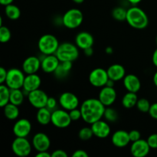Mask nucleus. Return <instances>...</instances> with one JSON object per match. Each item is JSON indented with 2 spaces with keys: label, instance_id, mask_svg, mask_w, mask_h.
<instances>
[{
  "label": "nucleus",
  "instance_id": "1",
  "mask_svg": "<svg viewBox=\"0 0 157 157\" xmlns=\"http://www.w3.org/2000/svg\"><path fill=\"white\" fill-rule=\"evenodd\" d=\"M106 107L98 98H88L81 104L82 120L87 124H94L104 117Z\"/></svg>",
  "mask_w": 157,
  "mask_h": 157
},
{
  "label": "nucleus",
  "instance_id": "2",
  "mask_svg": "<svg viewBox=\"0 0 157 157\" xmlns=\"http://www.w3.org/2000/svg\"><path fill=\"white\" fill-rule=\"evenodd\" d=\"M126 21L132 28L138 30L145 29L149 25L147 13L142 9L135 6L127 9Z\"/></svg>",
  "mask_w": 157,
  "mask_h": 157
},
{
  "label": "nucleus",
  "instance_id": "3",
  "mask_svg": "<svg viewBox=\"0 0 157 157\" xmlns=\"http://www.w3.org/2000/svg\"><path fill=\"white\" fill-rule=\"evenodd\" d=\"M55 55L58 57L61 62L62 61H74L79 58V48L76 44L71 42H63L60 44Z\"/></svg>",
  "mask_w": 157,
  "mask_h": 157
},
{
  "label": "nucleus",
  "instance_id": "4",
  "mask_svg": "<svg viewBox=\"0 0 157 157\" xmlns=\"http://www.w3.org/2000/svg\"><path fill=\"white\" fill-rule=\"evenodd\" d=\"M60 44L58 38L52 34H45L41 36L38 41L39 52L44 55H54L56 53Z\"/></svg>",
  "mask_w": 157,
  "mask_h": 157
},
{
  "label": "nucleus",
  "instance_id": "5",
  "mask_svg": "<svg viewBox=\"0 0 157 157\" xmlns=\"http://www.w3.org/2000/svg\"><path fill=\"white\" fill-rule=\"evenodd\" d=\"M84 20L82 12L78 9H68L63 15L61 22L64 27L69 29H75L81 25Z\"/></svg>",
  "mask_w": 157,
  "mask_h": 157
},
{
  "label": "nucleus",
  "instance_id": "6",
  "mask_svg": "<svg viewBox=\"0 0 157 157\" xmlns=\"http://www.w3.org/2000/svg\"><path fill=\"white\" fill-rule=\"evenodd\" d=\"M69 111L64 109H55L52 112V124L58 129L67 128L71 124Z\"/></svg>",
  "mask_w": 157,
  "mask_h": 157
},
{
  "label": "nucleus",
  "instance_id": "7",
  "mask_svg": "<svg viewBox=\"0 0 157 157\" xmlns=\"http://www.w3.org/2000/svg\"><path fill=\"white\" fill-rule=\"evenodd\" d=\"M25 72L18 68H11L8 71L6 84L10 89L22 88L25 81Z\"/></svg>",
  "mask_w": 157,
  "mask_h": 157
},
{
  "label": "nucleus",
  "instance_id": "8",
  "mask_svg": "<svg viewBox=\"0 0 157 157\" xmlns=\"http://www.w3.org/2000/svg\"><path fill=\"white\" fill-rule=\"evenodd\" d=\"M12 150L18 157H26L32 150V144L26 137H15L12 141Z\"/></svg>",
  "mask_w": 157,
  "mask_h": 157
},
{
  "label": "nucleus",
  "instance_id": "9",
  "mask_svg": "<svg viewBox=\"0 0 157 157\" xmlns=\"http://www.w3.org/2000/svg\"><path fill=\"white\" fill-rule=\"evenodd\" d=\"M109 80L107 71L102 67H97L92 70L89 74L88 81L89 83L94 87H104L107 84V81Z\"/></svg>",
  "mask_w": 157,
  "mask_h": 157
},
{
  "label": "nucleus",
  "instance_id": "10",
  "mask_svg": "<svg viewBox=\"0 0 157 157\" xmlns=\"http://www.w3.org/2000/svg\"><path fill=\"white\" fill-rule=\"evenodd\" d=\"M27 98L29 104L32 107L36 109H40L46 107L49 97L43 90L37 89L33 91L29 92L27 95Z\"/></svg>",
  "mask_w": 157,
  "mask_h": 157
},
{
  "label": "nucleus",
  "instance_id": "11",
  "mask_svg": "<svg viewBox=\"0 0 157 157\" xmlns=\"http://www.w3.org/2000/svg\"><path fill=\"white\" fill-rule=\"evenodd\" d=\"M60 106L64 110L70 111L74 109L78 108L80 105L79 98L72 92L66 91L61 94L58 99Z\"/></svg>",
  "mask_w": 157,
  "mask_h": 157
},
{
  "label": "nucleus",
  "instance_id": "12",
  "mask_svg": "<svg viewBox=\"0 0 157 157\" xmlns=\"http://www.w3.org/2000/svg\"><path fill=\"white\" fill-rule=\"evenodd\" d=\"M32 144L36 151H48L51 147V140L46 133L38 132L32 137Z\"/></svg>",
  "mask_w": 157,
  "mask_h": 157
},
{
  "label": "nucleus",
  "instance_id": "13",
  "mask_svg": "<svg viewBox=\"0 0 157 157\" xmlns=\"http://www.w3.org/2000/svg\"><path fill=\"white\" fill-rule=\"evenodd\" d=\"M117 97V94L114 87H108V86L101 87L98 94V99L105 107H110L113 105L116 101Z\"/></svg>",
  "mask_w": 157,
  "mask_h": 157
},
{
  "label": "nucleus",
  "instance_id": "14",
  "mask_svg": "<svg viewBox=\"0 0 157 157\" xmlns=\"http://www.w3.org/2000/svg\"><path fill=\"white\" fill-rule=\"evenodd\" d=\"M32 125L30 121L25 118L18 120L12 128L14 135L17 137H27L32 131Z\"/></svg>",
  "mask_w": 157,
  "mask_h": 157
},
{
  "label": "nucleus",
  "instance_id": "15",
  "mask_svg": "<svg viewBox=\"0 0 157 157\" xmlns=\"http://www.w3.org/2000/svg\"><path fill=\"white\" fill-rule=\"evenodd\" d=\"M91 129L93 130L94 135L100 139H105L110 136L111 133V128L108 122L103 121L102 119L96 121L91 124Z\"/></svg>",
  "mask_w": 157,
  "mask_h": 157
},
{
  "label": "nucleus",
  "instance_id": "16",
  "mask_svg": "<svg viewBox=\"0 0 157 157\" xmlns=\"http://www.w3.org/2000/svg\"><path fill=\"white\" fill-rule=\"evenodd\" d=\"M150 147L147 140L140 139L132 143L130 146V153L134 157H145L150 153Z\"/></svg>",
  "mask_w": 157,
  "mask_h": 157
},
{
  "label": "nucleus",
  "instance_id": "17",
  "mask_svg": "<svg viewBox=\"0 0 157 157\" xmlns=\"http://www.w3.org/2000/svg\"><path fill=\"white\" fill-rule=\"evenodd\" d=\"M61 61L58 58V57L54 55H44V58L41 60V68L44 73L46 74H53L59 66Z\"/></svg>",
  "mask_w": 157,
  "mask_h": 157
},
{
  "label": "nucleus",
  "instance_id": "18",
  "mask_svg": "<svg viewBox=\"0 0 157 157\" xmlns=\"http://www.w3.org/2000/svg\"><path fill=\"white\" fill-rule=\"evenodd\" d=\"M111 142L114 147L117 148H124L127 147L130 141L129 132L123 130L115 131L111 136Z\"/></svg>",
  "mask_w": 157,
  "mask_h": 157
},
{
  "label": "nucleus",
  "instance_id": "19",
  "mask_svg": "<svg viewBox=\"0 0 157 157\" xmlns=\"http://www.w3.org/2000/svg\"><path fill=\"white\" fill-rule=\"evenodd\" d=\"M41 84V79L40 76L36 74H31V75H26L25 78L24 84H23V91L28 94L31 91L39 89Z\"/></svg>",
  "mask_w": 157,
  "mask_h": 157
},
{
  "label": "nucleus",
  "instance_id": "20",
  "mask_svg": "<svg viewBox=\"0 0 157 157\" xmlns=\"http://www.w3.org/2000/svg\"><path fill=\"white\" fill-rule=\"evenodd\" d=\"M41 61L36 56H29L22 63V71L25 75L36 74L41 68Z\"/></svg>",
  "mask_w": 157,
  "mask_h": 157
},
{
  "label": "nucleus",
  "instance_id": "21",
  "mask_svg": "<svg viewBox=\"0 0 157 157\" xmlns=\"http://www.w3.org/2000/svg\"><path fill=\"white\" fill-rule=\"evenodd\" d=\"M94 39L93 35L87 32H81L75 37V44L79 49L84 51V49L93 47Z\"/></svg>",
  "mask_w": 157,
  "mask_h": 157
},
{
  "label": "nucleus",
  "instance_id": "22",
  "mask_svg": "<svg viewBox=\"0 0 157 157\" xmlns=\"http://www.w3.org/2000/svg\"><path fill=\"white\" fill-rule=\"evenodd\" d=\"M123 84L127 91L137 93L141 88V81L136 75L133 74L126 75L123 79Z\"/></svg>",
  "mask_w": 157,
  "mask_h": 157
},
{
  "label": "nucleus",
  "instance_id": "23",
  "mask_svg": "<svg viewBox=\"0 0 157 157\" xmlns=\"http://www.w3.org/2000/svg\"><path fill=\"white\" fill-rule=\"evenodd\" d=\"M107 75L110 79L114 81H121L126 76V70L122 64H113L110 65L107 70Z\"/></svg>",
  "mask_w": 157,
  "mask_h": 157
},
{
  "label": "nucleus",
  "instance_id": "24",
  "mask_svg": "<svg viewBox=\"0 0 157 157\" xmlns=\"http://www.w3.org/2000/svg\"><path fill=\"white\" fill-rule=\"evenodd\" d=\"M52 112L48 107L38 109L36 113V120L39 124L46 126L52 122Z\"/></svg>",
  "mask_w": 157,
  "mask_h": 157
},
{
  "label": "nucleus",
  "instance_id": "25",
  "mask_svg": "<svg viewBox=\"0 0 157 157\" xmlns=\"http://www.w3.org/2000/svg\"><path fill=\"white\" fill-rule=\"evenodd\" d=\"M138 99L139 98H138L136 93L127 91V93H126L122 98L121 104L124 108L131 109L133 108L135 106H136Z\"/></svg>",
  "mask_w": 157,
  "mask_h": 157
},
{
  "label": "nucleus",
  "instance_id": "26",
  "mask_svg": "<svg viewBox=\"0 0 157 157\" xmlns=\"http://www.w3.org/2000/svg\"><path fill=\"white\" fill-rule=\"evenodd\" d=\"M4 115L9 121H15L19 117L20 110L18 106L15 105L12 103H9L3 107Z\"/></svg>",
  "mask_w": 157,
  "mask_h": 157
},
{
  "label": "nucleus",
  "instance_id": "27",
  "mask_svg": "<svg viewBox=\"0 0 157 157\" xmlns=\"http://www.w3.org/2000/svg\"><path fill=\"white\" fill-rule=\"evenodd\" d=\"M25 100V93L21 89H11L9 103L20 106L23 104Z\"/></svg>",
  "mask_w": 157,
  "mask_h": 157
},
{
  "label": "nucleus",
  "instance_id": "28",
  "mask_svg": "<svg viewBox=\"0 0 157 157\" xmlns=\"http://www.w3.org/2000/svg\"><path fill=\"white\" fill-rule=\"evenodd\" d=\"M5 13L7 18L11 20H17L21 16L20 9L12 3L5 6Z\"/></svg>",
  "mask_w": 157,
  "mask_h": 157
},
{
  "label": "nucleus",
  "instance_id": "29",
  "mask_svg": "<svg viewBox=\"0 0 157 157\" xmlns=\"http://www.w3.org/2000/svg\"><path fill=\"white\" fill-rule=\"evenodd\" d=\"M10 90L11 89L6 84H2L0 85V107L2 108L9 103Z\"/></svg>",
  "mask_w": 157,
  "mask_h": 157
},
{
  "label": "nucleus",
  "instance_id": "30",
  "mask_svg": "<svg viewBox=\"0 0 157 157\" xmlns=\"http://www.w3.org/2000/svg\"><path fill=\"white\" fill-rule=\"evenodd\" d=\"M104 117L109 123H114L118 119V113L115 109L110 107H106L104 113Z\"/></svg>",
  "mask_w": 157,
  "mask_h": 157
},
{
  "label": "nucleus",
  "instance_id": "31",
  "mask_svg": "<svg viewBox=\"0 0 157 157\" xmlns=\"http://www.w3.org/2000/svg\"><path fill=\"white\" fill-rule=\"evenodd\" d=\"M127 14V9L123 7H116L112 11V16L115 20L119 21H126Z\"/></svg>",
  "mask_w": 157,
  "mask_h": 157
},
{
  "label": "nucleus",
  "instance_id": "32",
  "mask_svg": "<svg viewBox=\"0 0 157 157\" xmlns=\"http://www.w3.org/2000/svg\"><path fill=\"white\" fill-rule=\"evenodd\" d=\"M94 136L91 127H82L78 132V137L81 140L88 141Z\"/></svg>",
  "mask_w": 157,
  "mask_h": 157
},
{
  "label": "nucleus",
  "instance_id": "33",
  "mask_svg": "<svg viewBox=\"0 0 157 157\" xmlns=\"http://www.w3.org/2000/svg\"><path fill=\"white\" fill-rule=\"evenodd\" d=\"M12 38V33L10 29L5 25L0 26V41L1 43H7Z\"/></svg>",
  "mask_w": 157,
  "mask_h": 157
},
{
  "label": "nucleus",
  "instance_id": "34",
  "mask_svg": "<svg viewBox=\"0 0 157 157\" xmlns=\"http://www.w3.org/2000/svg\"><path fill=\"white\" fill-rule=\"evenodd\" d=\"M150 106H151V104L147 98H140V99H138L136 107L139 111L142 112V113H148Z\"/></svg>",
  "mask_w": 157,
  "mask_h": 157
},
{
  "label": "nucleus",
  "instance_id": "35",
  "mask_svg": "<svg viewBox=\"0 0 157 157\" xmlns=\"http://www.w3.org/2000/svg\"><path fill=\"white\" fill-rule=\"evenodd\" d=\"M68 73L69 71H66L65 69L62 67L61 63H60L59 66L57 67V69L55 70V71L54 72L53 74L55 75V76L57 78H58V79H63V78H66V77L67 76Z\"/></svg>",
  "mask_w": 157,
  "mask_h": 157
},
{
  "label": "nucleus",
  "instance_id": "36",
  "mask_svg": "<svg viewBox=\"0 0 157 157\" xmlns=\"http://www.w3.org/2000/svg\"><path fill=\"white\" fill-rule=\"evenodd\" d=\"M69 114H70L71 119L72 122H75V121H78L80 119H82V114H81V109L76 108L71 110L69 111Z\"/></svg>",
  "mask_w": 157,
  "mask_h": 157
},
{
  "label": "nucleus",
  "instance_id": "37",
  "mask_svg": "<svg viewBox=\"0 0 157 157\" xmlns=\"http://www.w3.org/2000/svg\"><path fill=\"white\" fill-rule=\"evenodd\" d=\"M147 142L151 149H157V133H153L147 138Z\"/></svg>",
  "mask_w": 157,
  "mask_h": 157
},
{
  "label": "nucleus",
  "instance_id": "38",
  "mask_svg": "<svg viewBox=\"0 0 157 157\" xmlns=\"http://www.w3.org/2000/svg\"><path fill=\"white\" fill-rule=\"evenodd\" d=\"M129 136H130V141L132 143L137 141L141 139V133L137 130H132L129 132Z\"/></svg>",
  "mask_w": 157,
  "mask_h": 157
},
{
  "label": "nucleus",
  "instance_id": "39",
  "mask_svg": "<svg viewBox=\"0 0 157 157\" xmlns=\"http://www.w3.org/2000/svg\"><path fill=\"white\" fill-rule=\"evenodd\" d=\"M57 104H58L57 100L55 99V98H53V97H50V98H48V99L46 107H48L51 111H53V110H55V108H56Z\"/></svg>",
  "mask_w": 157,
  "mask_h": 157
},
{
  "label": "nucleus",
  "instance_id": "40",
  "mask_svg": "<svg viewBox=\"0 0 157 157\" xmlns=\"http://www.w3.org/2000/svg\"><path fill=\"white\" fill-rule=\"evenodd\" d=\"M148 113L153 119L157 120V102L153 103V104H151Z\"/></svg>",
  "mask_w": 157,
  "mask_h": 157
},
{
  "label": "nucleus",
  "instance_id": "41",
  "mask_svg": "<svg viewBox=\"0 0 157 157\" xmlns=\"http://www.w3.org/2000/svg\"><path fill=\"white\" fill-rule=\"evenodd\" d=\"M8 71H6L4 67H0V84H5L6 81V77H7Z\"/></svg>",
  "mask_w": 157,
  "mask_h": 157
},
{
  "label": "nucleus",
  "instance_id": "42",
  "mask_svg": "<svg viewBox=\"0 0 157 157\" xmlns=\"http://www.w3.org/2000/svg\"><path fill=\"white\" fill-rule=\"evenodd\" d=\"M67 153L63 150H56L52 153V157H67Z\"/></svg>",
  "mask_w": 157,
  "mask_h": 157
},
{
  "label": "nucleus",
  "instance_id": "43",
  "mask_svg": "<svg viewBox=\"0 0 157 157\" xmlns=\"http://www.w3.org/2000/svg\"><path fill=\"white\" fill-rule=\"evenodd\" d=\"M73 157H87L88 154L87 152L84 150H77L72 154Z\"/></svg>",
  "mask_w": 157,
  "mask_h": 157
},
{
  "label": "nucleus",
  "instance_id": "44",
  "mask_svg": "<svg viewBox=\"0 0 157 157\" xmlns=\"http://www.w3.org/2000/svg\"><path fill=\"white\" fill-rule=\"evenodd\" d=\"M61 64L66 71L69 72L71 71L72 67H73V62L72 61H62V62H61Z\"/></svg>",
  "mask_w": 157,
  "mask_h": 157
},
{
  "label": "nucleus",
  "instance_id": "45",
  "mask_svg": "<svg viewBox=\"0 0 157 157\" xmlns=\"http://www.w3.org/2000/svg\"><path fill=\"white\" fill-rule=\"evenodd\" d=\"M36 157H52V153H49L48 151H41L38 152L35 155Z\"/></svg>",
  "mask_w": 157,
  "mask_h": 157
},
{
  "label": "nucleus",
  "instance_id": "46",
  "mask_svg": "<svg viewBox=\"0 0 157 157\" xmlns=\"http://www.w3.org/2000/svg\"><path fill=\"white\" fill-rule=\"evenodd\" d=\"M84 55H85L86 56H87V57L92 56V55H93V54H94L93 47H90V48H88L84 49Z\"/></svg>",
  "mask_w": 157,
  "mask_h": 157
},
{
  "label": "nucleus",
  "instance_id": "47",
  "mask_svg": "<svg viewBox=\"0 0 157 157\" xmlns=\"http://www.w3.org/2000/svg\"><path fill=\"white\" fill-rule=\"evenodd\" d=\"M152 61H153V65L157 67V48L153 52V57H152Z\"/></svg>",
  "mask_w": 157,
  "mask_h": 157
},
{
  "label": "nucleus",
  "instance_id": "48",
  "mask_svg": "<svg viewBox=\"0 0 157 157\" xmlns=\"http://www.w3.org/2000/svg\"><path fill=\"white\" fill-rule=\"evenodd\" d=\"M14 2V0H0V4L2 6H6L9 4H12Z\"/></svg>",
  "mask_w": 157,
  "mask_h": 157
},
{
  "label": "nucleus",
  "instance_id": "49",
  "mask_svg": "<svg viewBox=\"0 0 157 157\" xmlns=\"http://www.w3.org/2000/svg\"><path fill=\"white\" fill-rule=\"evenodd\" d=\"M105 52L107 54V55H112L113 52V48L110 47V46H108L105 48Z\"/></svg>",
  "mask_w": 157,
  "mask_h": 157
},
{
  "label": "nucleus",
  "instance_id": "50",
  "mask_svg": "<svg viewBox=\"0 0 157 157\" xmlns=\"http://www.w3.org/2000/svg\"><path fill=\"white\" fill-rule=\"evenodd\" d=\"M114 82H115L114 81H113V80H111L109 78V80L107 81L106 86H108V87H113V86H114Z\"/></svg>",
  "mask_w": 157,
  "mask_h": 157
},
{
  "label": "nucleus",
  "instance_id": "51",
  "mask_svg": "<svg viewBox=\"0 0 157 157\" xmlns=\"http://www.w3.org/2000/svg\"><path fill=\"white\" fill-rule=\"evenodd\" d=\"M127 1H128L130 4L133 5V6H136V5L139 4L142 0H127Z\"/></svg>",
  "mask_w": 157,
  "mask_h": 157
},
{
  "label": "nucleus",
  "instance_id": "52",
  "mask_svg": "<svg viewBox=\"0 0 157 157\" xmlns=\"http://www.w3.org/2000/svg\"><path fill=\"white\" fill-rule=\"evenodd\" d=\"M153 84H154V85L157 87V71L155 72L154 75H153Z\"/></svg>",
  "mask_w": 157,
  "mask_h": 157
},
{
  "label": "nucleus",
  "instance_id": "53",
  "mask_svg": "<svg viewBox=\"0 0 157 157\" xmlns=\"http://www.w3.org/2000/svg\"><path fill=\"white\" fill-rule=\"evenodd\" d=\"M72 1H73L74 2L77 3V4H81V3L84 2V0H72Z\"/></svg>",
  "mask_w": 157,
  "mask_h": 157
},
{
  "label": "nucleus",
  "instance_id": "54",
  "mask_svg": "<svg viewBox=\"0 0 157 157\" xmlns=\"http://www.w3.org/2000/svg\"><path fill=\"white\" fill-rule=\"evenodd\" d=\"M156 45H157V35H156Z\"/></svg>",
  "mask_w": 157,
  "mask_h": 157
}]
</instances>
